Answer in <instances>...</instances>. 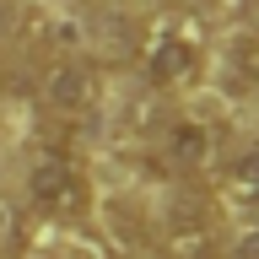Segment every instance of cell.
Here are the masks:
<instances>
[{"label": "cell", "instance_id": "1", "mask_svg": "<svg viewBox=\"0 0 259 259\" xmlns=\"http://www.w3.org/2000/svg\"><path fill=\"white\" fill-rule=\"evenodd\" d=\"M141 70L157 92H189L205 76V32L194 27V16L184 11H162L146 27L141 44Z\"/></svg>", "mask_w": 259, "mask_h": 259}, {"label": "cell", "instance_id": "2", "mask_svg": "<svg viewBox=\"0 0 259 259\" xmlns=\"http://www.w3.org/2000/svg\"><path fill=\"white\" fill-rule=\"evenodd\" d=\"M27 200L44 222H81L92 210V178L65 146H49L27 167Z\"/></svg>", "mask_w": 259, "mask_h": 259}, {"label": "cell", "instance_id": "3", "mask_svg": "<svg viewBox=\"0 0 259 259\" xmlns=\"http://www.w3.org/2000/svg\"><path fill=\"white\" fill-rule=\"evenodd\" d=\"M0 44H22V49H70V27L60 16L38 6V0H0Z\"/></svg>", "mask_w": 259, "mask_h": 259}, {"label": "cell", "instance_id": "4", "mask_svg": "<svg viewBox=\"0 0 259 259\" xmlns=\"http://www.w3.org/2000/svg\"><path fill=\"white\" fill-rule=\"evenodd\" d=\"M157 162L173 178L210 173V162H216V135H210V124H200V119H173V124H162Z\"/></svg>", "mask_w": 259, "mask_h": 259}, {"label": "cell", "instance_id": "5", "mask_svg": "<svg viewBox=\"0 0 259 259\" xmlns=\"http://www.w3.org/2000/svg\"><path fill=\"white\" fill-rule=\"evenodd\" d=\"M97 97H103V81H97L92 65H81V60L49 65V76H44V103L60 113V119H92V113H97Z\"/></svg>", "mask_w": 259, "mask_h": 259}, {"label": "cell", "instance_id": "6", "mask_svg": "<svg viewBox=\"0 0 259 259\" xmlns=\"http://www.w3.org/2000/svg\"><path fill=\"white\" fill-rule=\"evenodd\" d=\"M162 259H216V227L200 210H173L157 232Z\"/></svg>", "mask_w": 259, "mask_h": 259}, {"label": "cell", "instance_id": "7", "mask_svg": "<svg viewBox=\"0 0 259 259\" xmlns=\"http://www.w3.org/2000/svg\"><path fill=\"white\" fill-rule=\"evenodd\" d=\"M222 76L238 97H259V32H238L222 54Z\"/></svg>", "mask_w": 259, "mask_h": 259}, {"label": "cell", "instance_id": "8", "mask_svg": "<svg viewBox=\"0 0 259 259\" xmlns=\"http://www.w3.org/2000/svg\"><path fill=\"white\" fill-rule=\"evenodd\" d=\"M227 194L232 200H243V205H259V146L248 151V157H238L232 167H227Z\"/></svg>", "mask_w": 259, "mask_h": 259}, {"label": "cell", "instance_id": "9", "mask_svg": "<svg viewBox=\"0 0 259 259\" xmlns=\"http://www.w3.org/2000/svg\"><path fill=\"white\" fill-rule=\"evenodd\" d=\"M22 248V216H16V205L0 194V254H16Z\"/></svg>", "mask_w": 259, "mask_h": 259}, {"label": "cell", "instance_id": "10", "mask_svg": "<svg viewBox=\"0 0 259 259\" xmlns=\"http://www.w3.org/2000/svg\"><path fill=\"white\" fill-rule=\"evenodd\" d=\"M227 259H259V227H248V232L227 248Z\"/></svg>", "mask_w": 259, "mask_h": 259}, {"label": "cell", "instance_id": "11", "mask_svg": "<svg viewBox=\"0 0 259 259\" xmlns=\"http://www.w3.org/2000/svg\"><path fill=\"white\" fill-rule=\"evenodd\" d=\"M44 259H87V254H76V248H54V254H44Z\"/></svg>", "mask_w": 259, "mask_h": 259}, {"label": "cell", "instance_id": "12", "mask_svg": "<svg viewBox=\"0 0 259 259\" xmlns=\"http://www.w3.org/2000/svg\"><path fill=\"white\" fill-rule=\"evenodd\" d=\"M0 92H6V49H0Z\"/></svg>", "mask_w": 259, "mask_h": 259}]
</instances>
